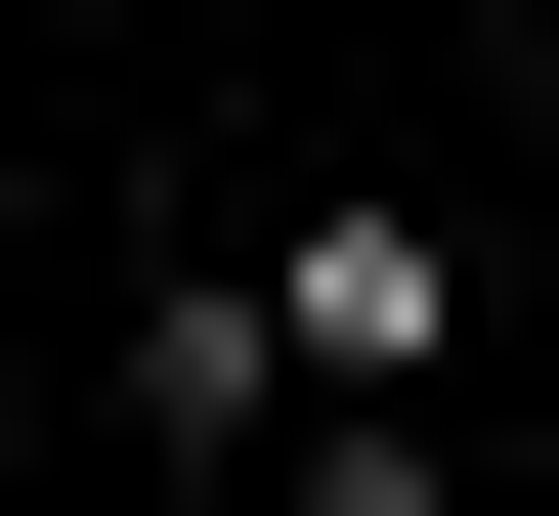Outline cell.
<instances>
[{
  "mask_svg": "<svg viewBox=\"0 0 559 516\" xmlns=\"http://www.w3.org/2000/svg\"><path fill=\"white\" fill-rule=\"evenodd\" d=\"M259 301H301V431H345V387H430V345H474V259H430V216H259Z\"/></svg>",
  "mask_w": 559,
  "mask_h": 516,
  "instance_id": "obj_2",
  "label": "cell"
},
{
  "mask_svg": "<svg viewBox=\"0 0 559 516\" xmlns=\"http://www.w3.org/2000/svg\"><path fill=\"white\" fill-rule=\"evenodd\" d=\"M86 387H130L173 473H259V431H301V301H259V259H130V345H86Z\"/></svg>",
  "mask_w": 559,
  "mask_h": 516,
  "instance_id": "obj_1",
  "label": "cell"
}]
</instances>
